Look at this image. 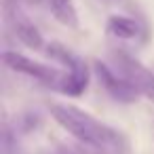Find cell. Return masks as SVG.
<instances>
[{"label": "cell", "instance_id": "9", "mask_svg": "<svg viewBox=\"0 0 154 154\" xmlns=\"http://www.w3.org/2000/svg\"><path fill=\"white\" fill-rule=\"evenodd\" d=\"M45 53H47V57L49 59H53V61H57V63H61V66H66L68 70H72V68H76L82 59L76 55V53H72L66 45H61V42H57V40H53V42H47V47H45Z\"/></svg>", "mask_w": 154, "mask_h": 154}, {"label": "cell", "instance_id": "1", "mask_svg": "<svg viewBox=\"0 0 154 154\" xmlns=\"http://www.w3.org/2000/svg\"><path fill=\"white\" fill-rule=\"evenodd\" d=\"M53 120L68 131L74 139L93 150H106L110 154H129V139L122 131L97 120L93 114L72 106V103H49Z\"/></svg>", "mask_w": 154, "mask_h": 154}, {"label": "cell", "instance_id": "7", "mask_svg": "<svg viewBox=\"0 0 154 154\" xmlns=\"http://www.w3.org/2000/svg\"><path fill=\"white\" fill-rule=\"evenodd\" d=\"M106 32L112 38L118 40H137L143 34V28L137 19L133 17H125V15H112L106 21Z\"/></svg>", "mask_w": 154, "mask_h": 154}, {"label": "cell", "instance_id": "3", "mask_svg": "<svg viewBox=\"0 0 154 154\" xmlns=\"http://www.w3.org/2000/svg\"><path fill=\"white\" fill-rule=\"evenodd\" d=\"M110 59L116 66V72L125 80H129L141 95H146L154 89V74L131 53H127L122 49H114V51H110Z\"/></svg>", "mask_w": 154, "mask_h": 154}, {"label": "cell", "instance_id": "10", "mask_svg": "<svg viewBox=\"0 0 154 154\" xmlns=\"http://www.w3.org/2000/svg\"><path fill=\"white\" fill-rule=\"evenodd\" d=\"M143 97H146V99H150V101H152V103H154V89H152V91H150V93H146V95H143Z\"/></svg>", "mask_w": 154, "mask_h": 154}, {"label": "cell", "instance_id": "8", "mask_svg": "<svg viewBox=\"0 0 154 154\" xmlns=\"http://www.w3.org/2000/svg\"><path fill=\"white\" fill-rule=\"evenodd\" d=\"M47 2L55 21H59L63 28H70V30L78 28L80 21H78V11H76L74 0H47Z\"/></svg>", "mask_w": 154, "mask_h": 154}, {"label": "cell", "instance_id": "6", "mask_svg": "<svg viewBox=\"0 0 154 154\" xmlns=\"http://www.w3.org/2000/svg\"><path fill=\"white\" fill-rule=\"evenodd\" d=\"M89 78H91V70H89L87 61L82 59L76 68L66 70L61 74V78H59V82L55 85L53 91H57L61 95H68V97H80L89 87Z\"/></svg>", "mask_w": 154, "mask_h": 154}, {"label": "cell", "instance_id": "2", "mask_svg": "<svg viewBox=\"0 0 154 154\" xmlns=\"http://www.w3.org/2000/svg\"><path fill=\"white\" fill-rule=\"evenodd\" d=\"M2 63L9 70H13L17 74H23V76H30V78H36L38 82H42L51 89H55V85L59 82V78L63 74L61 70H57L53 66H47V63H40V61H34V59L21 55L17 51H5L2 53Z\"/></svg>", "mask_w": 154, "mask_h": 154}, {"label": "cell", "instance_id": "11", "mask_svg": "<svg viewBox=\"0 0 154 154\" xmlns=\"http://www.w3.org/2000/svg\"><path fill=\"white\" fill-rule=\"evenodd\" d=\"M93 154H110V152H106V150H95Z\"/></svg>", "mask_w": 154, "mask_h": 154}, {"label": "cell", "instance_id": "5", "mask_svg": "<svg viewBox=\"0 0 154 154\" xmlns=\"http://www.w3.org/2000/svg\"><path fill=\"white\" fill-rule=\"evenodd\" d=\"M5 17L13 30V34L19 38L21 45H26L28 49H34V51H45V38L42 34L38 32V28L21 13V9L17 7V2H13V0H5Z\"/></svg>", "mask_w": 154, "mask_h": 154}, {"label": "cell", "instance_id": "4", "mask_svg": "<svg viewBox=\"0 0 154 154\" xmlns=\"http://www.w3.org/2000/svg\"><path fill=\"white\" fill-rule=\"evenodd\" d=\"M93 74H95V78L99 80L101 89H103L116 103H135V101L139 99V95H141L129 80H125L116 70H112L108 63H103V61H99V59L93 61Z\"/></svg>", "mask_w": 154, "mask_h": 154}]
</instances>
